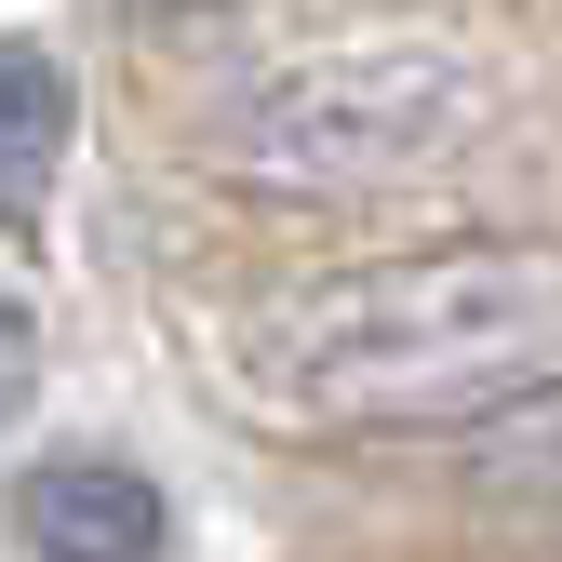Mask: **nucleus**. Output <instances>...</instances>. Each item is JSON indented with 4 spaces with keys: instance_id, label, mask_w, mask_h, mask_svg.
Wrapping results in <instances>:
<instances>
[{
    "instance_id": "nucleus-5",
    "label": "nucleus",
    "mask_w": 562,
    "mask_h": 562,
    "mask_svg": "<svg viewBox=\"0 0 562 562\" xmlns=\"http://www.w3.org/2000/svg\"><path fill=\"white\" fill-rule=\"evenodd\" d=\"M456 469L482 482V496H536V509H562V375L482 402L469 429H456Z\"/></svg>"
},
{
    "instance_id": "nucleus-3",
    "label": "nucleus",
    "mask_w": 562,
    "mask_h": 562,
    "mask_svg": "<svg viewBox=\"0 0 562 562\" xmlns=\"http://www.w3.org/2000/svg\"><path fill=\"white\" fill-rule=\"evenodd\" d=\"M14 536H27V562H175L161 482L121 456H41L14 482Z\"/></svg>"
},
{
    "instance_id": "nucleus-6",
    "label": "nucleus",
    "mask_w": 562,
    "mask_h": 562,
    "mask_svg": "<svg viewBox=\"0 0 562 562\" xmlns=\"http://www.w3.org/2000/svg\"><path fill=\"white\" fill-rule=\"evenodd\" d=\"M27 389H41V335H27V308L0 295V429L27 415Z\"/></svg>"
},
{
    "instance_id": "nucleus-1",
    "label": "nucleus",
    "mask_w": 562,
    "mask_h": 562,
    "mask_svg": "<svg viewBox=\"0 0 562 562\" xmlns=\"http://www.w3.org/2000/svg\"><path fill=\"white\" fill-rule=\"evenodd\" d=\"M228 375L281 429H469L562 375V241H415L241 308Z\"/></svg>"
},
{
    "instance_id": "nucleus-2",
    "label": "nucleus",
    "mask_w": 562,
    "mask_h": 562,
    "mask_svg": "<svg viewBox=\"0 0 562 562\" xmlns=\"http://www.w3.org/2000/svg\"><path fill=\"white\" fill-rule=\"evenodd\" d=\"M482 121H496V81H482L469 41L362 27V41H308V54H268L255 81H228L201 148L281 201H375V188L456 175L482 148Z\"/></svg>"
},
{
    "instance_id": "nucleus-4",
    "label": "nucleus",
    "mask_w": 562,
    "mask_h": 562,
    "mask_svg": "<svg viewBox=\"0 0 562 562\" xmlns=\"http://www.w3.org/2000/svg\"><path fill=\"white\" fill-rule=\"evenodd\" d=\"M67 67L41 41H0V228H41V201L67 175Z\"/></svg>"
}]
</instances>
